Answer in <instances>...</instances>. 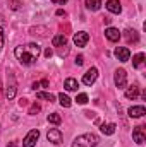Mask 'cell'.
<instances>
[{
	"instance_id": "obj_15",
	"label": "cell",
	"mask_w": 146,
	"mask_h": 147,
	"mask_svg": "<svg viewBox=\"0 0 146 147\" xmlns=\"http://www.w3.org/2000/svg\"><path fill=\"white\" fill-rule=\"evenodd\" d=\"M138 96H139V87L138 86H132V87H127V91H126V98L127 99H138Z\"/></svg>"
},
{
	"instance_id": "obj_2",
	"label": "cell",
	"mask_w": 146,
	"mask_h": 147,
	"mask_svg": "<svg viewBox=\"0 0 146 147\" xmlns=\"http://www.w3.org/2000/svg\"><path fill=\"white\" fill-rule=\"evenodd\" d=\"M14 53H16V57H17V60L23 63V65H33L35 62H36V58L33 57V55H29L23 46H17L16 50H14Z\"/></svg>"
},
{
	"instance_id": "obj_17",
	"label": "cell",
	"mask_w": 146,
	"mask_h": 147,
	"mask_svg": "<svg viewBox=\"0 0 146 147\" xmlns=\"http://www.w3.org/2000/svg\"><path fill=\"white\" fill-rule=\"evenodd\" d=\"M100 7H102V0H86V9L88 10L96 12V10H100Z\"/></svg>"
},
{
	"instance_id": "obj_22",
	"label": "cell",
	"mask_w": 146,
	"mask_h": 147,
	"mask_svg": "<svg viewBox=\"0 0 146 147\" xmlns=\"http://www.w3.org/2000/svg\"><path fill=\"white\" fill-rule=\"evenodd\" d=\"M143 63H145V53H138V55L132 58V65H134L136 69H141Z\"/></svg>"
},
{
	"instance_id": "obj_16",
	"label": "cell",
	"mask_w": 146,
	"mask_h": 147,
	"mask_svg": "<svg viewBox=\"0 0 146 147\" xmlns=\"http://www.w3.org/2000/svg\"><path fill=\"white\" fill-rule=\"evenodd\" d=\"M115 123H103L102 127H100V130H102V134H105V135H113L115 134Z\"/></svg>"
},
{
	"instance_id": "obj_9",
	"label": "cell",
	"mask_w": 146,
	"mask_h": 147,
	"mask_svg": "<svg viewBox=\"0 0 146 147\" xmlns=\"http://www.w3.org/2000/svg\"><path fill=\"white\" fill-rule=\"evenodd\" d=\"M132 139H134V142L136 144H145L146 140V134H145V128L143 127H136L134 130H132Z\"/></svg>"
},
{
	"instance_id": "obj_26",
	"label": "cell",
	"mask_w": 146,
	"mask_h": 147,
	"mask_svg": "<svg viewBox=\"0 0 146 147\" xmlns=\"http://www.w3.org/2000/svg\"><path fill=\"white\" fill-rule=\"evenodd\" d=\"M9 5H10L12 10H19V9H21V2H19V0H10Z\"/></svg>"
},
{
	"instance_id": "obj_21",
	"label": "cell",
	"mask_w": 146,
	"mask_h": 147,
	"mask_svg": "<svg viewBox=\"0 0 146 147\" xmlns=\"http://www.w3.org/2000/svg\"><path fill=\"white\" fill-rule=\"evenodd\" d=\"M36 98H38V99L50 101V103H53V101H55V96H53L52 92H43V91H38V92H36Z\"/></svg>"
},
{
	"instance_id": "obj_13",
	"label": "cell",
	"mask_w": 146,
	"mask_h": 147,
	"mask_svg": "<svg viewBox=\"0 0 146 147\" xmlns=\"http://www.w3.org/2000/svg\"><path fill=\"white\" fill-rule=\"evenodd\" d=\"M127 113H129L131 118H141L143 115H146V108L145 106H131L127 110Z\"/></svg>"
},
{
	"instance_id": "obj_10",
	"label": "cell",
	"mask_w": 146,
	"mask_h": 147,
	"mask_svg": "<svg viewBox=\"0 0 146 147\" xmlns=\"http://www.w3.org/2000/svg\"><path fill=\"white\" fill-rule=\"evenodd\" d=\"M105 36H107V39L108 41H112V43H115V41H119L120 39V31L117 29V28H107L105 29Z\"/></svg>"
},
{
	"instance_id": "obj_20",
	"label": "cell",
	"mask_w": 146,
	"mask_h": 147,
	"mask_svg": "<svg viewBox=\"0 0 146 147\" xmlns=\"http://www.w3.org/2000/svg\"><path fill=\"white\" fill-rule=\"evenodd\" d=\"M59 103H60L64 108H71V105H72L71 98H69L67 94H64V92H60V94H59Z\"/></svg>"
},
{
	"instance_id": "obj_18",
	"label": "cell",
	"mask_w": 146,
	"mask_h": 147,
	"mask_svg": "<svg viewBox=\"0 0 146 147\" xmlns=\"http://www.w3.org/2000/svg\"><path fill=\"white\" fill-rule=\"evenodd\" d=\"M64 87H65L67 91H77L79 84H77V80H76V79L69 77V79H65V82H64Z\"/></svg>"
},
{
	"instance_id": "obj_12",
	"label": "cell",
	"mask_w": 146,
	"mask_h": 147,
	"mask_svg": "<svg viewBox=\"0 0 146 147\" xmlns=\"http://www.w3.org/2000/svg\"><path fill=\"white\" fill-rule=\"evenodd\" d=\"M105 7H107V10L112 12V14H120L122 12V5H120L119 0H108Z\"/></svg>"
},
{
	"instance_id": "obj_27",
	"label": "cell",
	"mask_w": 146,
	"mask_h": 147,
	"mask_svg": "<svg viewBox=\"0 0 146 147\" xmlns=\"http://www.w3.org/2000/svg\"><path fill=\"white\" fill-rule=\"evenodd\" d=\"M40 110H41V108H40V105L35 103V105H31V108H29V115H36Z\"/></svg>"
},
{
	"instance_id": "obj_35",
	"label": "cell",
	"mask_w": 146,
	"mask_h": 147,
	"mask_svg": "<svg viewBox=\"0 0 146 147\" xmlns=\"http://www.w3.org/2000/svg\"><path fill=\"white\" fill-rule=\"evenodd\" d=\"M52 2H53V3H57V2H59V0H52Z\"/></svg>"
},
{
	"instance_id": "obj_4",
	"label": "cell",
	"mask_w": 146,
	"mask_h": 147,
	"mask_svg": "<svg viewBox=\"0 0 146 147\" xmlns=\"http://www.w3.org/2000/svg\"><path fill=\"white\" fill-rule=\"evenodd\" d=\"M38 139H40V130H29L28 132V135L24 137V140H23V146L24 147H35L38 142Z\"/></svg>"
},
{
	"instance_id": "obj_8",
	"label": "cell",
	"mask_w": 146,
	"mask_h": 147,
	"mask_svg": "<svg viewBox=\"0 0 146 147\" xmlns=\"http://www.w3.org/2000/svg\"><path fill=\"white\" fill-rule=\"evenodd\" d=\"M88 41H89V34H88L86 31H79V33H76V34H74V45H76V46H79V48L86 46V45H88Z\"/></svg>"
},
{
	"instance_id": "obj_33",
	"label": "cell",
	"mask_w": 146,
	"mask_h": 147,
	"mask_svg": "<svg viewBox=\"0 0 146 147\" xmlns=\"http://www.w3.org/2000/svg\"><path fill=\"white\" fill-rule=\"evenodd\" d=\"M40 87V82H33V89H38Z\"/></svg>"
},
{
	"instance_id": "obj_34",
	"label": "cell",
	"mask_w": 146,
	"mask_h": 147,
	"mask_svg": "<svg viewBox=\"0 0 146 147\" xmlns=\"http://www.w3.org/2000/svg\"><path fill=\"white\" fill-rule=\"evenodd\" d=\"M59 2H60V3H65V2H67V0H59Z\"/></svg>"
},
{
	"instance_id": "obj_23",
	"label": "cell",
	"mask_w": 146,
	"mask_h": 147,
	"mask_svg": "<svg viewBox=\"0 0 146 147\" xmlns=\"http://www.w3.org/2000/svg\"><path fill=\"white\" fill-rule=\"evenodd\" d=\"M48 123L60 125V123H62V116H60L59 113H50V115H48Z\"/></svg>"
},
{
	"instance_id": "obj_25",
	"label": "cell",
	"mask_w": 146,
	"mask_h": 147,
	"mask_svg": "<svg viewBox=\"0 0 146 147\" xmlns=\"http://www.w3.org/2000/svg\"><path fill=\"white\" fill-rule=\"evenodd\" d=\"M76 101H77V105H86V103H88V94H84V92L77 94Z\"/></svg>"
},
{
	"instance_id": "obj_29",
	"label": "cell",
	"mask_w": 146,
	"mask_h": 147,
	"mask_svg": "<svg viewBox=\"0 0 146 147\" xmlns=\"http://www.w3.org/2000/svg\"><path fill=\"white\" fill-rule=\"evenodd\" d=\"M83 62H84V57H81V55H79V57L76 58V65H83Z\"/></svg>"
},
{
	"instance_id": "obj_3",
	"label": "cell",
	"mask_w": 146,
	"mask_h": 147,
	"mask_svg": "<svg viewBox=\"0 0 146 147\" xmlns=\"http://www.w3.org/2000/svg\"><path fill=\"white\" fill-rule=\"evenodd\" d=\"M113 82H115V86L119 87V89H126V86H127V74L124 69H117L115 74H113Z\"/></svg>"
},
{
	"instance_id": "obj_6",
	"label": "cell",
	"mask_w": 146,
	"mask_h": 147,
	"mask_svg": "<svg viewBox=\"0 0 146 147\" xmlns=\"http://www.w3.org/2000/svg\"><path fill=\"white\" fill-rule=\"evenodd\" d=\"M46 139H48V142L59 146V144H62V132L59 128H50L46 134Z\"/></svg>"
},
{
	"instance_id": "obj_31",
	"label": "cell",
	"mask_w": 146,
	"mask_h": 147,
	"mask_svg": "<svg viewBox=\"0 0 146 147\" xmlns=\"http://www.w3.org/2000/svg\"><path fill=\"white\" fill-rule=\"evenodd\" d=\"M45 57H46V58H50V57H52V50H50V48H48V50H45Z\"/></svg>"
},
{
	"instance_id": "obj_7",
	"label": "cell",
	"mask_w": 146,
	"mask_h": 147,
	"mask_svg": "<svg viewBox=\"0 0 146 147\" xmlns=\"http://www.w3.org/2000/svg\"><path fill=\"white\" fill-rule=\"evenodd\" d=\"M96 77H98V69L91 67L88 72L83 75V84H84V86H93L95 80H96Z\"/></svg>"
},
{
	"instance_id": "obj_19",
	"label": "cell",
	"mask_w": 146,
	"mask_h": 147,
	"mask_svg": "<svg viewBox=\"0 0 146 147\" xmlns=\"http://www.w3.org/2000/svg\"><path fill=\"white\" fill-rule=\"evenodd\" d=\"M52 45L53 46H65L67 45V38L64 36V34H57V36H53V39H52Z\"/></svg>"
},
{
	"instance_id": "obj_5",
	"label": "cell",
	"mask_w": 146,
	"mask_h": 147,
	"mask_svg": "<svg viewBox=\"0 0 146 147\" xmlns=\"http://www.w3.org/2000/svg\"><path fill=\"white\" fill-rule=\"evenodd\" d=\"M113 55L117 57V60L119 62H127L129 58H131V51H129V48H126V46H117L115 48V51H113Z\"/></svg>"
},
{
	"instance_id": "obj_30",
	"label": "cell",
	"mask_w": 146,
	"mask_h": 147,
	"mask_svg": "<svg viewBox=\"0 0 146 147\" xmlns=\"http://www.w3.org/2000/svg\"><path fill=\"white\" fill-rule=\"evenodd\" d=\"M40 86H41V87H48V80H46V79H43V80L40 82Z\"/></svg>"
},
{
	"instance_id": "obj_28",
	"label": "cell",
	"mask_w": 146,
	"mask_h": 147,
	"mask_svg": "<svg viewBox=\"0 0 146 147\" xmlns=\"http://www.w3.org/2000/svg\"><path fill=\"white\" fill-rule=\"evenodd\" d=\"M3 41H5V39H3V29H2V26H0V50L3 48Z\"/></svg>"
},
{
	"instance_id": "obj_14",
	"label": "cell",
	"mask_w": 146,
	"mask_h": 147,
	"mask_svg": "<svg viewBox=\"0 0 146 147\" xmlns=\"http://www.w3.org/2000/svg\"><path fill=\"white\" fill-rule=\"evenodd\" d=\"M29 55H33L35 58L40 57V53H41V46L38 45V43H29V45H26V48H24Z\"/></svg>"
},
{
	"instance_id": "obj_24",
	"label": "cell",
	"mask_w": 146,
	"mask_h": 147,
	"mask_svg": "<svg viewBox=\"0 0 146 147\" xmlns=\"http://www.w3.org/2000/svg\"><path fill=\"white\" fill-rule=\"evenodd\" d=\"M126 33H127V34H126V38H127L129 41H134V43L138 41V34H136V31H134V29H127Z\"/></svg>"
},
{
	"instance_id": "obj_11",
	"label": "cell",
	"mask_w": 146,
	"mask_h": 147,
	"mask_svg": "<svg viewBox=\"0 0 146 147\" xmlns=\"http://www.w3.org/2000/svg\"><path fill=\"white\" fill-rule=\"evenodd\" d=\"M16 92H17L16 80H14V77L10 75V84H7V89H5V98H7V99H14V98H16Z\"/></svg>"
},
{
	"instance_id": "obj_1",
	"label": "cell",
	"mask_w": 146,
	"mask_h": 147,
	"mask_svg": "<svg viewBox=\"0 0 146 147\" xmlns=\"http://www.w3.org/2000/svg\"><path fill=\"white\" fill-rule=\"evenodd\" d=\"M98 142H100V139L96 134H83L74 139L72 147H96Z\"/></svg>"
},
{
	"instance_id": "obj_32",
	"label": "cell",
	"mask_w": 146,
	"mask_h": 147,
	"mask_svg": "<svg viewBox=\"0 0 146 147\" xmlns=\"http://www.w3.org/2000/svg\"><path fill=\"white\" fill-rule=\"evenodd\" d=\"M57 16H65V12H64L62 9H59V10H57Z\"/></svg>"
}]
</instances>
